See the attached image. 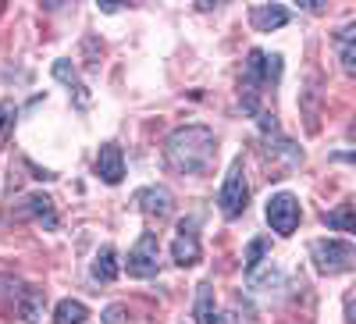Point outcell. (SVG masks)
<instances>
[{
  "instance_id": "4fadbf2b",
  "label": "cell",
  "mask_w": 356,
  "mask_h": 324,
  "mask_svg": "<svg viewBox=\"0 0 356 324\" xmlns=\"http://www.w3.org/2000/svg\"><path fill=\"white\" fill-rule=\"evenodd\" d=\"M250 22L257 33H271V29H282L289 22V11L278 4H257V8H250Z\"/></svg>"
},
{
  "instance_id": "52a82bcc",
  "label": "cell",
  "mask_w": 356,
  "mask_h": 324,
  "mask_svg": "<svg viewBox=\"0 0 356 324\" xmlns=\"http://www.w3.org/2000/svg\"><path fill=\"white\" fill-rule=\"evenodd\" d=\"M8 285H11V310L22 317V321H29V324H40V317H43V292L40 289H33V285H22V282H11L8 278Z\"/></svg>"
},
{
  "instance_id": "9c48e42d",
  "label": "cell",
  "mask_w": 356,
  "mask_h": 324,
  "mask_svg": "<svg viewBox=\"0 0 356 324\" xmlns=\"http://www.w3.org/2000/svg\"><path fill=\"white\" fill-rule=\"evenodd\" d=\"M200 235H196V221L189 218V221H182L178 225V239H175V246H171V257H175V264L178 268H193V264L200 260Z\"/></svg>"
},
{
  "instance_id": "44dd1931",
  "label": "cell",
  "mask_w": 356,
  "mask_h": 324,
  "mask_svg": "<svg viewBox=\"0 0 356 324\" xmlns=\"http://www.w3.org/2000/svg\"><path fill=\"white\" fill-rule=\"evenodd\" d=\"M125 314H129V310H125L122 303H114V307H107V310H104V317H100V321H104V324H125Z\"/></svg>"
},
{
  "instance_id": "2e32d148",
  "label": "cell",
  "mask_w": 356,
  "mask_h": 324,
  "mask_svg": "<svg viewBox=\"0 0 356 324\" xmlns=\"http://www.w3.org/2000/svg\"><path fill=\"white\" fill-rule=\"evenodd\" d=\"M214 289L211 285H200V296H196V321L200 324H214Z\"/></svg>"
},
{
  "instance_id": "5b68a950",
  "label": "cell",
  "mask_w": 356,
  "mask_h": 324,
  "mask_svg": "<svg viewBox=\"0 0 356 324\" xmlns=\"http://www.w3.org/2000/svg\"><path fill=\"white\" fill-rule=\"evenodd\" d=\"M157 253H161V243L154 232H143L139 243L129 250V260H125V271L132 278H154L157 275Z\"/></svg>"
},
{
  "instance_id": "7402d4cb",
  "label": "cell",
  "mask_w": 356,
  "mask_h": 324,
  "mask_svg": "<svg viewBox=\"0 0 356 324\" xmlns=\"http://www.w3.org/2000/svg\"><path fill=\"white\" fill-rule=\"evenodd\" d=\"M346 321H349V324H356V289L346 296Z\"/></svg>"
},
{
  "instance_id": "ffe728a7",
  "label": "cell",
  "mask_w": 356,
  "mask_h": 324,
  "mask_svg": "<svg viewBox=\"0 0 356 324\" xmlns=\"http://www.w3.org/2000/svg\"><path fill=\"white\" fill-rule=\"evenodd\" d=\"M15 125V107L11 104H0V139H4Z\"/></svg>"
},
{
  "instance_id": "e0dca14e",
  "label": "cell",
  "mask_w": 356,
  "mask_h": 324,
  "mask_svg": "<svg viewBox=\"0 0 356 324\" xmlns=\"http://www.w3.org/2000/svg\"><path fill=\"white\" fill-rule=\"evenodd\" d=\"M54 75H57V79H61L65 86H72V90H79V97H82V107H86V100H89V97L82 93V90H86V86L79 82V75H75V68H72L68 61H54Z\"/></svg>"
},
{
  "instance_id": "7a4b0ae2",
  "label": "cell",
  "mask_w": 356,
  "mask_h": 324,
  "mask_svg": "<svg viewBox=\"0 0 356 324\" xmlns=\"http://www.w3.org/2000/svg\"><path fill=\"white\" fill-rule=\"evenodd\" d=\"M282 79V57L278 54H264V50H250L246 65H243V107L250 114L260 111V93L267 86H275Z\"/></svg>"
},
{
  "instance_id": "8fae6325",
  "label": "cell",
  "mask_w": 356,
  "mask_h": 324,
  "mask_svg": "<svg viewBox=\"0 0 356 324\" xmlns=\"http://www.w3.org/2000/svg\"><path fill=\"white\" fill-rule=\"evenodd\" d=\"M97 175L107 182V186H118L125 179V161H122V146L114 143H104L100 154H97Z\"/></svg>"
},
{
  "instance_id": "5bb4252c",
  "label": "cell",
  "mask_w": 356,
  "mask_h": 324,
  "mask_svg": "<svg viewBox=\"0 0 356 324\" xmlns=\"http://www.w3.org/2000/svg\"><path fill=\"white\" fill-rule=\"evenodd\" d=\"M93 278L97 282H114L118 278V253H114V246H100V253L93 260Z\"/></svg>"
},
{
  "instance_id": "603a6c76",
  "label": "cell",
  "mask_w": 356,
  "mask_h": 324,
  "mask_svg": "<svg viewBox=\"0 0 356 324\" xmlns=\"http://www.w3.org/2000/svg\"><path fill=\"white\" fill-rule=\"evenodd\" d=\"M100 11H107V15H111V11H118V0H104Z\"/></svg>"
},
{
  "instance_id": "d6986e66",
  "label": "cell",
  "mask_w": 356,
  "mask_h": 324,
  "mask_svg": "<svg viewBox=\"0 0 356 324\" xmlns=\"http://www.w3.org/2000/svg\"><path fill=\"white\" fill-rule=\"evenodd\" d=\"M324 221H328L332 228L356 232V211H349V207H339V211H332V214H324Z\"/></svg>"
},
{
  "instance_id": "9a60e30c",
  "label": "cell",
  "mask_w": 356,
  "mask_h": 324,
  "mask_svg": "<svg viewBox=\"0 0 356 324\" xmlns=\"http://www.w3.org/2000/svg\"><path fill=\"white\" fill-rule=\"evenodd\" d=\"M86 317H89V310L79 300H61L54 310V324H86Z\"/></svg>"
},
{
  "instance_id": "8992f818",
  "label": "cell",
  "mask_w": 356,
  "mask_h": 324,
  "mask_svg": "<svg viewBox=\"0 0 356 324\" xmlns=\"http://www.w3.org/2000/svg\"><path fill=\"white\" fill-rule=\"evenodd\" d=\"M300 200H296L292 193H275L271 200H267V225H271L278 235H292L296 225H300Z\"/></svg>"
},
{
  "instance_id": "277c9868",
  "label": "cell",
  "mask_w": 356,
  "mask_h": 324,
  "mask_svg": "<svg viewBox=\"0 0 356 324\" xmlns=\"http://www.w3.org/2000/svg\"><path fill=\"white\" fill-rule=\"evenodd\" d=\"M246 200H250V186H246V171H243V157H239V161H232L225 182H221V193H218L221 214L225 218H239L246 211Z\"/></svg>"
},
{
  "instance_id": "30bf717a",
  "label": "cell",
  "mask_w": 356,
  "mask_h": 324,
  "mask_svg": "<svg viewBox=\"0 0 356 324\" xmlns=\"http://www.w3.org/2000/svg\"><path fill=\"white\" fill-rule=\"evenodd\" d=\"M136 203H139V211L146 221H164L171 211H175V200L164 186H150V189H143L136 193Z\"/></svg>"
},
{
  "instance_id": "6da1fadb",
  "label": "cell",
  "mask_w": 356,
  "mask_h": 324,
  "mask_svg": "<svg viewBox=\"0 0 356 324\" xmlns=\"http://www.w3.org/2000/svg\"><path fill=\"white\" fill-rule=\"evenodd\" d=\"M164 161L182 175H207L218 161V139L207 125H182L168 136Z\"/></svg>"
},
{
  "instance_id": "ac0fdd59",
  "label": "cell",
  "mask_w": 356,
  "mask_h": 324,
  "mask_svg": "<svg viewBox=\"0 0 356 324\" xmlns=\"http://www.w3.org/2000/svg\"><path fill=\"white\" fill-rule=\"evenodd\" d=\"M264 253H267V239H253V243L246 246V264H243V268H246V275H250V278L257 275V268H260Z\"/></svg>"
},
{
  "instance_id": "3957f363",
  "label": "cell",
  "mask_w": 356,
  "mask_h": 324,
  "mask_svg": "<svg viewBox=\"0 0 356 324\" xmlns=\"http://www.w3.org/2000/svg\"><path fill=\"white\" fill-rule=\"evenodd\" d=\"M310 257L321 275H342V271L356 268V246L342 243V239H317L310 246Z\"/></svg>"
},
{
  "instance_id": "7c38bea8",
  "label": "cell",
  "mask_w": 356,
  "mask_h": 324,
  "mask_svg": "<svg viewBox=\"0 0 356 324\" xmlns=\"http://www.w3.org/2000/svg\"><path fill=\"white\" fill-rule=\"evenodd\" d=\"M335 54H339V61H342V72L346 75H356V22L339 25V33H335Z\"/></svg>"
},
{
  "instance_id": "ba28073f",
  "label": "cell",
  "mask_w": 356,
  "mask_h": 324,
  "mask_svg": "<svg viewBox=\"0 0 356 324\" xmlns=\"http://www.w3.org/2000/svg\"><path fill=\"white\" fill-rule=\"evenodd\" d=\"M15 218H18V221H29V218H33V221L47 225V228H57V207H54V200L43 196V193L22 196L18 207H15Z\"/></svg>"
}]
</instances>
